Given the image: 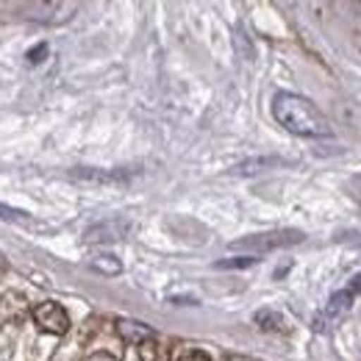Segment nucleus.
Wrapping results in <instances>:
<instances>
[{
	"label": "nucleus",
	"instance_id": "17",
	"mask_svg": "<svg viewBox=\"0 0 361 361\" xmlns=\"http://www.w3.org/2000/svg\"><path fill=\"white\" fill-rule=\"evenodd\" d=\"M3 267H6V259H3V256H0V270H3Z\"/></svg>",
	"mask_w": 361,
	"mask_h": 361
},
{
	"label": "nucleus",
	"instance_id": "11",
	"mask_svg": "<svg viewBox=\"0 0 361 361\" xmlns=\"http://www.w3.org/2000/svg\"><path fill=\"white\" fill-rule=\"evenodd\" d=\"M139 356H142V361H164L167 356H164V350L150 339V342H145V345H139Z\"/></svg>",
	"mask_w": 361,
	"mask_h": 361
},
{
	"label": "nucleus",
	"instance_id": "15",
	"mask_svg": "<svg viewBox=\"0 0 361 361\" xmlns=\"http://www.w3.org/2000/svg\"><path fill=\"white\" fill-rule=\"evenodd\" d=\"M348 292H350L353 298H356V295H361V272H359V275H353V278H350V286H348Z\"/></svg>",
	"mask_w": 361,
	"mask_h": 361
},
{
	"label": "nucleus",
	"instance_id": "16",
	"mask_svg": "<svg viewBox=\"0 0 361 361\" xmlns=\"http://www.w3.org/2000/svg\"><path fill=\"white\" fill-rule=\"evenodd\" d=\"M90 361H117L114 356H109V353H97V356H92Z\"/></svg>",
	"mask_w": 361,
	"mask_h": 361
},
{
	"label": "nucleus",
	"instance_id": "12",
	"mask_svg": "<svg viewBox=\"0 0 361 361\" xmlns=\"http://www.w3.org/2000/svg\"><path fill=\"white\" fill-rule=\"evenodd\" d=\"M256 264V256H242V259H226V262H217L214 267L220 270H242V267H253Z\"/></svg>",
	"mask_w": 361,
	"mask_h": 361
},
{
	"label": "nucleus",
	"instance_id": "1",
	"mask_svg": "<svg viewBox=\"0 0 361 361\" xmlns=\"http://www.w3.org/2000/svg\"><path fill=\"white\" fill-rule=\"evenodd\" d=\"M272 114L275 120L289 131V134L298 136H328V120L319 114L312 100L300 97V94H292V92H278L272 97Z\"/></svg>",
	"mask_w": 361,
	"mask_h": 361
},
{
	"label": "nucleus",
	"instance_id": "8",
	"mask_svg": "<svg viewBox=\"0 0 361 361\" xmlns=\"http://www.w3.org/2000/svg\"><path fill=\"white\" fill-rule=\"evenodd\" d=\"M253 319H256V325H259V328L272 331V334H286V331H289V322L278 314V312H272V309H262V312H256Z\"/></svg>",
	"mask_w": 361,
	"mask_h": 361
},
{
	"label": "nucleus",
	"instance_id": "5",
	"mask_svg": "<svg viewBox=\"0 0 361 361\" xmlns=\"http://www.w3.org/2000/svg\"><path fill=\"white\" fill-rule=\"evenodd\" d=\"M128 231H131V223L128 220H120V217H114V220H103V223H94L84 231V242H90V245H103V242H120V239H126L128 236Z\"/></svg>",
	"mask_w": 361,
	"mask_h": 361
},
{
	"label": "nucleus",
	"instance_id": "4",
	"mask_svg": "<svg viewBox=\"0 0 361 361\" xmlns=\"http://www.w3.org/2000/svg\"><path fill=\"white\" fill-rule=\"evenodd\" d=\"M31 314H34V322H37L45 334L61 336V334L70 331V317H67V312H64L59 303H39Z\"/></svg>",
	"mask_w": 361,
	"mask_h": 361
},
{
	"label": "nucleus",
	"instance_id": "6",
	"mask_svg": "<svg viewBox=\"0 0 361 361\" xmlns=\"http://www.w3.org/2000/svg\"><path fill=\"white\" fill-rule=\"evenodd\" d=\"M117 334L131 345H145V342L153 339V328L145 325V322H136V319H120L117 322Z\"/></svg>",
	"mask_w": 361,
	"mask_h": 361
},
{
	"label": "nucleus",
	"instance_id": "10",
	"mask_svg": "<svg viewBox=\"0 0 361 361\" xmlns=\"http://www.w3.org/2000/svg\"><path fill=\"white\" fill-rule=\"evenodd\" d=\"M272 164H281V159H256V161H247V164L236 167V173H239V176H256L259 170L272 167Z\"/></svg>",
	"mask_w": 361,
	"mask_h": 361
},
{
	"label": "nucleus",
	"instance_id": "7",
	"mask_svg": "<svg viewBox=\"0 0 361 361\" xmlns=\"http://www.w3.org/2000/svg\"><path fill=\"white\" fill-rule=\"evenodd\" d=\"M0 220H6V223H14V226H23V228H34V231H50L45 223H39L34 214H28V212H20V209H14V206H6V203H0Z\"/></svg>",
	"mask_w": 361,
	"mask_h": 361
},
{
	"label": "nucleus",
	"instance_id": "14",
	"mask_svg": "<svg viewBox=\"0 0 361 361\" xmlns=\"http://www.w3.org/2000/svg\"><path fill=\"white\" fill-rule=\"evenodd\" d=\"M47 53V47L45 45H39V47H34V50H28V61L31 64H39V59Z\"/></svg>",
	"mask_w": 361,
	"mask_h": 361
},
{
	"label": "nucleus",
	"instance_id": "9",
	"mask_svg": "<svg viewBox=\"0 0 361 361\" xmlns=\"http://www.w3.org/2000/svg\"><path fill=\"white\" fill-rule=\"evenodd\" d=\"M92 267L103 275H120L123 272V264L114 259V256H94L92 259Z\"/></svg>",
	"mask_w": 361,
	"mask_h": 361
},
{
	"label": "nucleus",
	"instance_id": "2",
	"mask_svg": "<svg viewBox=\"0 0 361 361\" xmlns=\"http://www.w3.org/2000/svg\"><path fill=\"white\" fill-rule=\"evenodd\" d=\"M306 239L303 231L295 228H281V231H267V233H256V236H245L239 242L231 245V250H250V253H270V250H281V247H292L300 245Z\"/></svg>",
	"mask_w": 361,
	"mask_h": 361
},
{
	"label": "nucleus",
	"instance_id": "3",
	"mask_svg": "<svg viewBox=\"0 0 361 361\" xmlns=\"http://www.w3.org/2000/svg\"><path fill=\"white\" fill-rule=\"evenodd\" d=\"M350 306H353V295L345 289V292H336L331 300H328V306L317 314L314 319V331H331V328H336L345 317H348V312H350Z\"/></svg>",
	"mask_w": 361,
	"mask_h": 361
},
{
	"label": "nucleus",
	"instance_id": "13",
	"mask_svg": "<svg viewBox=\"0 0 361 361\" xmlns=\"http://www.w3.org/2000/svg\"><path fill=\"white\" fill-rule=\"evenodd\" d=\"M178 361H212L203 350H186V353H180Z\"/></svg>",
	"mask_w": 361,
	"mask_h": 361
}]
</instances>
